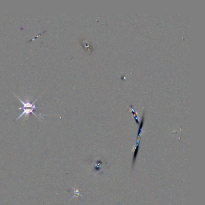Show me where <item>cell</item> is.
Masks as SVG:
<instances>
[{
  "mask_svg": "<svg viewBox=\"0 0 205 205\" xmlns=\"http://www.w3.org/2000/svg\"><path fill=\"white\" fill-rule=\"evenodd\" d=\"M14 94V93H13ZM14 95L19 100V101L21 102V103L22 104V107L21 108H19L18 109L19 110H22V113L21 114V115L16 119V121H17L18 119H19L21 117H22L23 116H28L29 114L30 113H32L34 116H35L36 117H37V118L39 119H40V117L39 116H38L34 112V110L38 108L37 107H36L35 105V102L37 100V99L39 98H37L33 103H30V102H24L23 100H22L18 96H17L16 95H15V94H14Z\"/></svg>",
  "mask_w": 205,
  "mask_h": 205,
  "instance_id": "cell-1",
  "label": "cell"
}]
</instances>
